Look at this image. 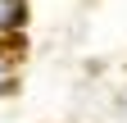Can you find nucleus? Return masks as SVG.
Segmentation results:
<instances>
[{"label":"nucleus","instance_id":"obj_2","mask_svg":"<svg viewBox=\"0 0 127 123\" xmlns=\"http://www.w3.org/2000/svg\"><path fill=\"white\" fill-rule=\"evenodd\" d=\"M18 50H23V37L18 41H0V96L18 91Z\"/></svg>","mask_w":127,"mask_h":123},{"label":"nucleus","instance_id":"obj_1","mask_svg":"<svg viewBox=\"0 0 127 123\" xmlns=\"http://www.w3.org/2000/svg\"><path fill=\"white\" fill-rule=\"evenodd\" d=\"M32 0H0V41H18L27 32Z\"/></svg>","mask_w":127,"mask_h":123}]
</instances>
